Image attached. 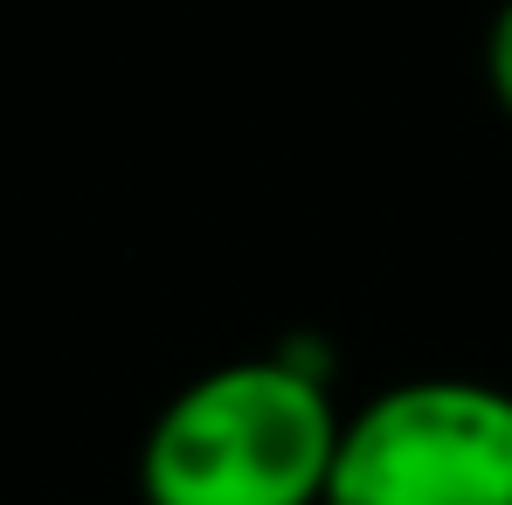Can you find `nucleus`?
<instances>
[{"instance_id": "1", "label": "nucleus", "mask_w": 512, "mask_h": 505, "mask_svg": "<svg viewBox=\"0 0 512 505\" xmlns=\"http://www.w3.org/2000/svg\"><path fill=\"white\" fill-rule=\"evenodd\" d=\"M333 360L270 346L173 388L139 443V505H319L340 450Z\"/></svg>"}, {"instance_id": "2", "label": "nucleus", "mask_w": 512, "mask_h": 505, "mask_svg": "<svg viewBox=\"0 0 512 505\" xmlns=\"http://www.w3.org/2000/svg\"><path fill=\"white\" fill-rule=\"evenodd\" d=\"M319 505H512V388L423 374L340 416Z\"/></svg>"}, {"instance_id": "3", "label": "nucleus", "mask_w": 512, "mask_h": 505, "mask_svg": "<svg viewBox=\"0 0 512 505\" xmlns=\"http://www.w3.org/2000/svg\"><path fill=\"white\" fill-rule=\"evenodd\" d=\"M485 84H492V104L512 118V0H499V14L485 28Z\"/></svg>"}]
</instances>
